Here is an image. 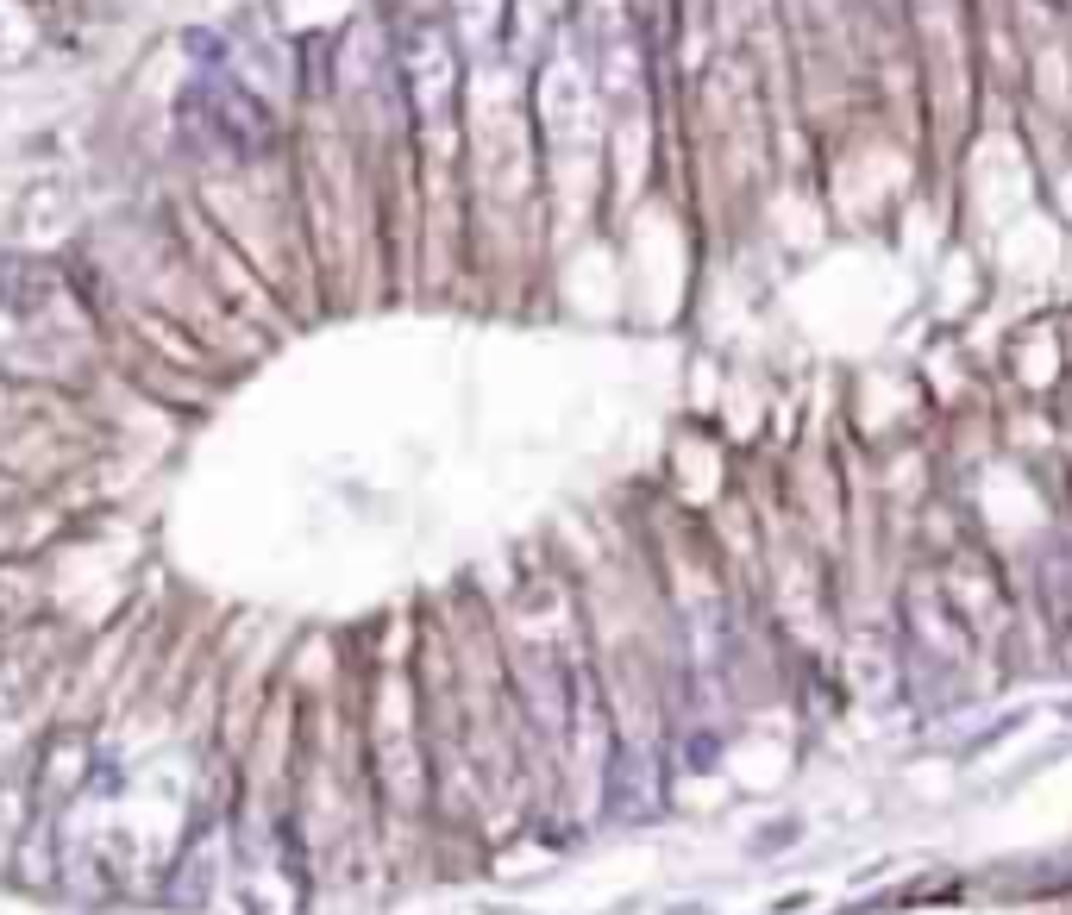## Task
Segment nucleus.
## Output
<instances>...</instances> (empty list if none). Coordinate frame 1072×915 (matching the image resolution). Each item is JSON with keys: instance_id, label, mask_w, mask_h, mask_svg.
<instances>
[{"instance_id": "obj_1", "label": "nucleus", "mask_w": 1072, "mask_h": 915, "mask_svg": "<svg viewBox=\"0 0 1072 915\" xmlns=\"http://www.w3.org/2000/svg\"><path fill=\"white\" fill-rule=\"evenodd\" d=\"M395 69H402V88L421 126H446L458 107V44L446 26L433 19H414V26L395 32Z\"/></svg>"}]
</instances>
